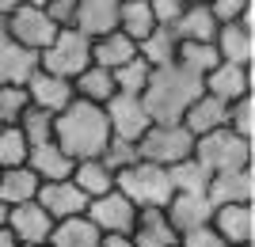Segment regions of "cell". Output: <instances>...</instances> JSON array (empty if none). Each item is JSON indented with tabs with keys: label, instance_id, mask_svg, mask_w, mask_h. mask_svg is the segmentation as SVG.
Here are the masks:
<instances>
[{
	"label": "cell",
	"instance_id": "cell-44",
	"mask_svg": "<svg viewBox=\"0 0 255 247\" xmlns=\"http://www.w3.org/2000/svg\"><path fill=\"white\" fill-rule=\"evenodd\" d=\"M0 247H19V240L8 232V225H0Z\"/></svg>",
	"mask_w": 255,
	"mask_h": 247
},
{
	"label": "cell",
	"instance_id": "cell-2",
	"mask_svg": "<svg viewBox=\"0 0 255 247\" xmlns=\"http://www.w3.org/2000/svg\"><path fill=\"white\" fill-rule=\"evenodd\" d=\"M198 95H202V76H194L183 65H164V69H152L141 103L152 122H183L187 107Z\"/></svg>",
	"mask_w": 255,
	"mask_h": 247
},
{
	"label": "cell",
	"instance_id": "cell-10",
	"mask_svg": "<svg viewBox=\"0 0 255 247\" xmlns=\"http://www.w3.org/2000/svg\"><path fill=\"white\" fill-rule=\"evenodd\" d=\"M34 202L42 205L53 221H69V217H84L88 194L73 183V179H57V183H38Z\"/></svg>",
	"mask_w": 255,
	"mask_h": 247
},
{
	"label": "cell",
	"instance_id": "cell-45",
	"mask_svg": "<svg viewBox=\"0 0 255 247\" xmlns=\"http://www.w3.org/2000/svg\"><path fill=\"white\" fill-rule=\"evenodd\" d=\"M19 4H27V0H0V15H11Z\"/></svg>",
	"mask_w": 255,
	"mask_h": 247
},
{
	"label": "cell",
	"instance_id": "cell-5",
	"mask_svg": "<svg viewBox=\"0 0 255 247\" xmlns=\"http://www.w3.org/2000/svg\"><path fill=\"white\" fill-rule=\"evenodd\" d=\"M88 65H92V42L76 27H61L53 34V42L38 54V69L61 80H76Z\"/></svg>",
	"mask_w": 255,
	"mask_h": 247
},
{
	"label": "cell",
	"instance_id": "cell-51",
	"mask_svg": "<svg viewBox=\"0 0 255 247\" xmlns=\"http://www.w3.org/2000/svg\"><path fill=\"white\" fill-rule=\"evenodd\" d=\"M240 247H255V244H240Z\"/></svg>",
	"mask_w": 255,
	"mask_h": 247
},
{
	"label": "cell",
	"instance_id": "cell-36",
	"mask_svg": "<svg viewBox=\"0 0 255 247\" xmlns=\"http://www.w3.org/2000/svg\"><path fill=\"white\" fill-rule=\"evenodd\" d=\"M15 126L23 129L27 145H46V141H53V114H46V110H38V107H27V114H23Z\"/></svg>",
	"mask_w": 255,
	"mask_h": 247
},
{
	"label": "cell",
	"instance_id": "cell-23",
	"mask_svg": "<svg viewBox=\"0 0 255 247\" xmlns=\"http://www.w3.org/2000/svg\"><path fill=\"white\" fill-rule=\"evenodd\" d=\"M217 27H221V23L213 19V11L206 8V4H187L179 23H175L171 31H175L179 42H213V38H217Z\"/></svg>",
	"mask_w": 255,
	"mask_h": 247
},
{
	"label": "cell",
	"instance_id": "cell-30",
	"mask_svg": "<svg viewBox=\"0 0 255 247\" xmlns=\"http://www.w3.org/2000/svg\"><path fill=\"white\" fill-rule=\"evenodd\" d=\"M156 19H152V11L145 0H126V4H118V31L126 34L129 42H141V38H149Z\"/></svg>",
	"mask_w": 255,
	"mask_h": 247
},
{
	"label": "cell",
	"instance_id": "cell-39",
	"mask_svg": "<svg viewBox=\"0 0 255 247\" xmlns=\"http://www.w3.org/2000/svg\"><path fill=\"white\" fill-rule=\"evenodd\" d=\"M152 11V19H156V27H175L183 15V8H187V0H145Z\"/></svg>",
	"mask_w": 255,
	"mask_h": 247
},
{
	"label": "cell",
	"instance_id": "cell-29",
	"mask_svg": "<svg viewBox=\"0 0 255 247\" xmlns=\"http://www.w3.org/2000/svg\"><path fill=\"white\" fill-rule=\"evenodd\" d=\"M69 179L88 194V202L99 198V194H107V190H115V171H107L103 160H76Z\"/></svg>",
	"mask_w": 255,
	"mask_h": 247
},
{
	"label": "cell",
	"instance_id": "cell-50",
	"mask_svg": "<svg viewBox=\"0 0 255 247\" xmlns=\"http://www.w3.org/2000/svg\"><path fill=\"white\" fill-rule=\"evenodd\" d=\"M27 247H50V244H27Z\"/></svg>",
	"mask_w": 255,
	"mask_h": 247
},
{
	"label": "cell",
	"instance_id": "cell-31",
	"mask_svg": "<svg viewBox=\"0 0 255 247\" xmlns=\"http://www.w3.org/2000/svg\"><path fill=\"white\" fill-rule=\"evenodd\" d=\"M168 179H171V190H175V194H206V186H210V171H206L194 156L171 164Z\"/></svg>",
	"mask_w": 255,
	"mask_h": 247
},
{
	"label": "cell",
	"instance_id": "cell-6",
	"mask_svg": "<svg viewBox=\"0 0 255 247\" xmlns=\"http://www.w3.org/2000/svg\"><path fill=\"white\" fill-rule=\"evenodd\" d=\"M194 152V137L183 129V122H152L145 129V137L137 141V156L160 167H171V164L187 160Z\"/></svg>",
	"mask_w": 255,
	"mask_h": 247
},
{
	"label": "cell",
	"instance_id": "cell-28",
	"mask_svg": "<svg viewBox=\"0 0 255 247\" xmlns=\"http://www.w3.org/2000/svg\"><path fill=\"white\" fill-rule=\"evenodd\" d=\"M50 247H99V228L88 217H69V221H53V232L46 240Z\"/></svg>",
	"mask_w": 255,
	"mask_h": 247
},
{
	"label": "cell",
	"instance_id": "cell-43",
	"mask_svg": "<svg viewBox=\"0 0 255 247\" xmlns=\"http://www.w3.org/2000/svg\"><path fill=\"white\" fill-rule=\"evenodd\" d=\"M99 247H133L129 236H99Z\"/></svg>",
	"mask_w": 255,
	"mask_h": 247
},
{
	"label": "cell",
	"instance_id": "cell-46",
	"mask_svg": "<svg viewBox=\"0 0 255 247\" xmlns=\"http://www.w3.org/2000/svg\"><path fill=\"white\" fill-rule=\"evenodd\" d=\"M0 38H8V15H0Z\"/></svg>",
	"mask_w": 255,
	"mask_h": 247
},
{
	"label": "cell",
	"instance_id": "cell-41",
	"mask_svg": "<svg viewBox=\"0 0 255 247\" xmlns=\"http://www.w3.org/2000/svg\"><path fill=\"white\" fill-rule=\"evenodd\" d=\"M179 247H229V244L213 232V225H202V228H194V232H183Z\"/></svg>",
	"mask_w": 255,
	"mask_h": 247
},
{
	"label": "cell",
	"instance_id": "cell-26",
	"mask_svg": "<svg viewBox=\"0 0 255 247\" xmlns=\"http://www.w3.org/2000/svg\"><path fill=\"white\" fill-rule=\"evenodd\" d=\"M34 194H38V175L19 164V167H4L0 171V202L8 205H23V202H34Z\"/></svg>",
	"mask_w": 255,
	"mask_h": 247
},
{
	"label": "cell",
	"instance_id": "cell-24",
	"mask_svg": "<svg viewBox=\"0 0 255 247\" xmlns=\"http://www.w3.org/2000/svg\"><path fill=\"white\" fill-rule=\"evenodd\" d=\"M133 57H137V42H129L122 31H111V34H103V38L92 42V65H99V69L115 73V69H122Z\"/></svg>",
	"mask_w": 255,
	"mask_h": 247
},
{
	"label": "cell",
	"instance_id": "cell-53",
	"mask_svg": "<svg viewBox=\"0 0 255 247\" xmlns=\"http://www.w3.org/2000/svg\"><path fill=\"white\" fill-rule=\"evenodd\" d=\"M175 247H179V244H175Z\"/></svg>",
	"mask_w": 255,
	"mask_h": 247
},
{
	"label": "cell",
	"instance_id": "cell-22",
	"mask_svg": "<svg viewBox=\"0 0 255 247\" xmlns=\"http://www.w3.org/2000/svg\"><path fill=\"white\" fill-rule=\"evenodd\" d=\"M73 164L53 141H46V145H31V152H27V167H31L34 175H38V183H57V179H69L73 175Z\"/></svg>",
	"mask_w": 255,
	"mask_h": 247
},
{
	"label": "cell",
	"instance_id": "cell-17",
	"mask_svg": "<svg viewBox=\"0 0 255 247\" xmlns=\"http://www.w3.org/2000/svg\"><path fill=\"white\" fill-rule=\"evenodd\" d=\"M213 46H217V57L225 65H240V69L255 65V31H248L240 23H221Z\"/></svg>",
	"mask_w": 255,
	"mask_h": 247
},
{
	"label": "cell",
	"instance_id": "cell-8",
	"mask_svg": "<svg viewBox=\"0 0 255 247\" xmlns=\"http://www.w3.org/2000/svg\"><path fill=\"white\" fill-rule=\"evenodd\" d=\"M103 114H107V126H111V137L118 141H129V145H137L145 137V129L152 126L149 110L141 103V95H115L103 103Z\"/></svg>",
	"mask_w": 255,
	"mask_h": 247
},
{
	"label": "cell",
	"instance_id": "cell-16",
	"mask_svg": "<svg viewBox=\"0 0 255 247\" xmlns=\"http://www.w3.org/2000/svg\"><path fill=\"white\" fill-rule=\"evenodd\" d=\"M73 27L84 34L88 42L118 31V0H80L76 15H73Z\"/></svg>",
	"mask_w": 255,
	"mask_h": 247
},
{
	"label": "cell",
	"instance_id": "cell-40",
	"mask_svg": "<svg viewBox=\"0 0 255 247\" xmlns=\"http://www.w3.org/2000/svg\"><path fill=\"white\" fill-rule=\"evenodd\" d=\"M206 8L213 11V19H217V23H236L248 8H255V0H210Z\"/></svg>",
	"mask_w": 255,
	"mask_h": 247
},
{
	"label": "cell",
	"instance_id": "cell-49",
	"mask_svg": "<svg viewBox=\"0 0 255 247\" xmlns=\"http://www.w3.org/2000/svg\"><path fill=\"white\" fill-rule=\"evenodd\" d=\"M187 4H210V0H187Z\"/></svg>",
	"mask_w": 255,
	"mask_h": 247
},
{
	"label": "cell",
	"instance_id": "cell-4",
	"mask_svg": "<svg viewBox=\"0 0 255 247\" xmlns=\"http://www.w3.org/2000/svg\"><path fill=\"white\" fill-rule=\"evenodd\" d=\"M194 160L202 164L210 175L217 171H236V167H252V156H255V145L240 133H233L229 126L213 129V133H202L194 137Z\"/></svg>",
	"mask_w": 255,
	"mask_h": 247
},
{
	"label": "cell",
	"instance_id": "cell-48",
	"mask_svg": "<svg viewBox=\"0 0 255 247\" xmlns=\"http://www.w3.org/2000/svg\"><path fill=\"white\" fill-rule=\"evenodd\" d=\"M27 4H34V8H46V4H50V0H27Z\"/></svg>",
	"mask_w": 255,
	"mask_h": 247
},
{
	"label": "cell",
	"instance_id": "cell-1",
	"mask_svg": "<svg viewBox=\"0 0 255 247\" xmlns=\"http://www.w3.org/2000/svg\"><path fill=\"white\" fill-rule=\"evenodd\" d=\"M111 141L103 107L73 99L61 114H53V145L69 156V160H96Z\"/></svg>",
	"mask_w": 255,
	"mask_h": 247
},
{
	"label": "cell",
	"instance_id": "cell-7",
	"mask_svg": "<svg viewBox=\"0 0 255 247\" xmlns=\"http://www.w3.org/2000/svg\"><path fill=\"white\" fill-rule=\"evenodd\" d=\"M84 217L99 228V236H129L133 221H137V205L129 202L126 194L107 190V194H99V198L88 202Z\"/></svg>",
	"mask_w": 255,
	"mask_h": 247
},
{
	"label": "cell",
	"instance_id": "cell-12",
	"mask_svg": "<svg viewBox=\"0 0 255 247\" xmlns=\"http://www.w3.org/2000/svg\"><path fill=\"white\" fill-rule=\"evenodd\" d=\"M8 232L15 240H19V247H27V244H46L50 240V232H53V217L46 213L38 202H23V205H11L8 209Z\"/></svg>",
	"mask_w": 255,
	"mask_h": 247
},
{
	"label": "cell",
	"instance_id": "cell-19",
	"mask_svg": "<svg viewBox=\"0 0 255 247\" xmlns=\"http://www.w3.org/2000/svg\"><path fill=\"white\" fill-rule=\"evenodd\" d=\"M129 244L133 247H175L179 244V232L171 228V221H168L164 209H137Z\"/></svg>",
	"mask_w": 255,
	"mask_h": 247
},
{
	"label": "cell",
	"instance_id": "cell-14",
	"mask_svg": "<svg viewBox=\"0 0 255 247\" xmlns=\"http://www.w3.org/2000/svg\"><path fill=\"white\" fill-rule=\"evenodd\" d=\"M27 95H31V107H38V110H46V114H61L69 103H73V80H61V76H50V73H38L27 80Z\"/></svg>",
	"mask_w": 255,
	"mask_h": 247
},
{
	"label": "cell",
	"instance_id": "cell-21",
	"mask_svg": "<svg viewBox=\"0 0 255 247\" xmlns=\"http://www.w3.org/2000/svg\"><path fill=\"white\" fill-rule=\"evenodd\" d=\"M225 122H229V103H221V99L213 95H198L187 107V114H183V129L191 133V137H202V133H213V129H221Z\"/></svg>",
	"mask_w": 255,
	"mask_h": 247
},
{
	"label": "cell",
	"instance_id": "cell-20",
	"mask_svg": "<svg viewBox=\"0 0 255 247\" xmlns=\"http://www.w3.org/2000/svg\"><path fill=\"white\" fill-rule=\"evenodd\" d=\"M34 73H38V54L19 42H11V38H0V84L23 87Z\"/></svg>",
	"mask_w": 255,
	"mask_h": 247
},
{
	"label": "cell",
	"instance_id": "cell-25",
	"mask_svg": "<svg viewBox=\"0 0 255 247\" xmlns=\"http://www.w3.org/2000/svg\"><path fill=\"white\" fill-rule=\"evenodd\" d=\"M137 57L149 65V69L175 65V57H179V38H175V31H171V27H152L149 38L137 42Z\"/></svg>",
	"mask_w": 255,
	"mask_h": 247
},
{
	"label": "cell",
	"instance_id": "cell-32",
	"mask_svg": "<svg viewBox=\"0 0 255 247\" xmlns=\"http://www.w3.org/2000/svg\"><path fill=\"white\" fill-rule=\"evenodd\" d=\"M175 65L191 69L194 76H206L210 69L221 65V57H217V46H213V42H179V57H175Z\"/></svg>",
	"mask_w": 255,
	"mask_h": 247
},
{
	"label": "cell",
	"instance_id": "cell-15",
	"mask_svg": "<svg viewBox=\"0 0 255 247\" xmlns=\"http://www.w3.org/2000/svg\"><path fill=\"white\" fill-rule=\"evenodd\" d=\"M202 91L221 103H236V99L252 95V69H240V65H217L202 76Z\"/></svg>",
	"mask_w": 255,
	"mask_h": 247
},
{
	"label": "cell",
	"instance_id": "cell-27",
	"mask_svg": "<svg viewBox=\"0 0 255 247\" xmlns=\"http://www.w3.org/2000/svg\"><path fill=\"white\" fill-rule=\"evenodd\" d=\"M73 95L84 99V103H96V107H103L107 99H115V73L111 69H99V65H88L84 73L73 80Z\"/></svg>",
	"mask_w": 255,
	"mask_h": 247
},
{
	"label": "cell",
	"instance_id": "cell-47",
	"mask_svg": "<svg viewBox=\"0 0 255 247\" xmlns=\"http://www.w3.org/2000/svg\"><path fill=\"white\" fill-rule=\"evenodd\" d=\"M4 221H8V205L0 202V225H4Z\"/></svg>",
	"mask_w": 255,
	"mask_h": 247
},
{
	"label": "cell",
	"instance_id": "cell-34",
	"mask_svg": "<svg viewBox=\"0 0 255 247\" xmlns=\"http://www.w3.org/2000/svg\"><path fill=\"white\" fill-rule=\"evenodd\" d=\"M152 69L141 57H133V61H126L122 69H115V91L118 95H141L145 91V84H149Z\"/></svg>",
	"mask_w": 255,
	"mask_h": 247
},
{
	"label": "cell",
	"instance_id": "cell-18",
	"mask_svg": "<svg viewBox=\"0 0 255 247\" xmlns=\"http://www.w3.org/2000/svg\"><path fill=\"white\" fill-rule=\"evenodd\" d=\"M164 213H168L171 228L183 236V232H194V228L210 225L213 205H210L206 194H171V202L164 205Z\"/></svg>",
	"mask_w": 255,
	"mask_h": 247
},
{
	"label": "cell",
	"instance_id": "cell-38",
	"mask_svg": "<svg viewBox=\"0 0 255 247\" xmlns=\"http://www.w3.org/2000/svg\"><path fill=\"white\" fill-rule=\"evenodd\" d=\"M225 126L233 129V133H240V137L255 141V95H244V99H236V103H229V122Z\"/></svg>",
	"mask_w": 255,
	"mask_h": 247
},
{
	"label": "cell",
	"instance_id": "cell-37",
	"mask_svg": "<svg viewBox=\"0 0 255 247\" xmlns=\"http://www.w3.org/2000/svg\"><path fill=\"white\" fill-rule=\"evenodd\" d=\"M96 160H103V167H107V171H115V175H118V171H126L129 164H137L141 156H137V145H129V141L111 137V141H107V149L99 152Z\"/></svg>",
	"mask_w": 255,
	"mask_h": 247
},
{
	"label": "cell",
	"instance_id": "cell-35",
	"mask_svg": "<svg viewBox=\"0 0 255 247\" xmlns=\"http://www.w3.org/2000/svg\"><path fill=\"white\" fill-rule=\"evenodd\" d=\"M27 107H31L27 87H19V84H0V126H15V122L27 114Z\"/></svg>",
	"mask_w": 255,
	"mask_h": 247
},
{
	"label": "cell",
	"instance_id": "cell-42",
	"mask_svg": "<svg viewBox=\"0 0 255 247\" xmlns=\"http://www.w3.org/2000/svg\"><path fill=\"white\" fill-rule=\"evenodd\" d=\"M76 4H80V0H50V4H46V15L53 19V27H73Z\"/></svg>",
	"mask_w": 255,
	"mask_h": 247
},
{
	"label": "cell",
	"instance_id": "cell-33",
	"mask_svg": "<svg viewBox=\"0 0 255 247\" xmlns=\"http://www.w3.org/2000/svg\"><path fill=\"white\" fill-rule=\"evenodd\" d=\"M27 152H31V145H27L19 126H0V171L27 164Z\"/></svg>",
	"mask_w": 255,
	"mask_h": 247
},
{
	"label": "cell",
	"instance_id": "cell-11",
	"mask_svg": "<svg viewBox=\"0 0 255 247\" xmlns=\"http://www.w3.org/2000/svg\"><path fill=\"white\" fill-rule=\"evenodd\" d=\"M206 198H210L213 209L217 205H252L255 202V171L252 167H236V171L210 175Z\"/></svg>",
	"mask_w": 255,
	"mask_h": 247
},
{
	"label": "cell",
	"instance_id": "cell-13",
	"mask_svg": "<svg viewBox=\"0 0 255 247\" xmlns=\"http://www.w3.org/2000/svg\"><path fill=\"white\" fill-rule=\"evenodd\" d=\"M210 225L229 247L255 244V202L252 205H217Z\"/></svg>",
	"mask_w": 255,
	"mask_h": 247
},
{
	"label": "cell",
	"instance_id": "cell-9",
	"mask_svg": "<svg viewBox=\"0 0 255 247\" xmlns=\"http://www.w3.org/2000/svg\"><path fill=\"white\" fill-rule=\"evenodd\" d=\"M57 31H61V27H53L46 8H34V4H19V8L8 15V38L27 46V50H34V54H42L46 46L53 42Z\"/></svg>",
	"mask_w": 255,
	"mask_h": 247
},
{
	"label": "cell",
	"instance_id": "cell-52",
	"mask_svg": "<svg viewBox=\"0 0 255 247\" xmlns=\"http://www.w3.org/2000/svg\"><path fill=\"white\" fill-rule=\"evenodd\" d=\"M118 4H126V0H118Z\"/></svg>",
	"mask_w": 255,
	"mask_h": 247
},
{
	"label": "cell",
	"instance_id": "cell-3",
	"mask_svg": "<svg viewBox=\"0 0 255 247\" xmlns=\"http://www.w3.org/2000/svg\"><path fill=\"white\" fill-rule=\"evenodd\" d=\"M115 190L126 194L137 209H164L171 202V179H168V167L160 164H149V160H137L129 164L126 171L115 175Z\"/></svg>",
	"mask_w": 255,
	"mask_h": 247
}]
</instances>
